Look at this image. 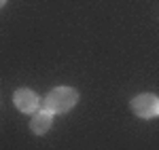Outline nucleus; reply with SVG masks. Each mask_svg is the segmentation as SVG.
Returning a JSON list of instances; mask_svg holds the SVG:
<instances>
[{
  "mask_svg": "<svg viewBox=\"0 0 159 150\" xmlns=\"http://www.w3.org/2000/svg\"><path fill=\"white\" fill-rule=\"evenodd\" d=\"M79 101V91L74 87H55L45 100V108L51 114H66L70 112Z\"/></svg>",
  "mask_w": 159,
  "mask_h": 150,
  "instance_id": "obj_1",
  "label": "nucleus"
},
{
  "mask_svg": "<svg viewBox=\"0 0 159 150\" xmlns=\"http://www.w3.org/2000/svg\"><path fill=\"white\" fill-rule=\"evenodd\" d=\"M129 108L140 118H157L159 116V97L155 93H140L129 101Z\"/></svg>",
  "mask_w": 159,
  "mask_h": 150,
  "instance_id": "obj_2",
  "label": "nucleus"
},
{
  "mask_svg": "<svg viewBox=\"0 0 159 150\" xmlns=\"http://www.w3.org/2000/svg\"><path fill=\"white\" fill-rule=\"evenodd\" d=\"M13 104H15V108L19 110V112L24 114H34L38 110V106H40V100H38V95L32 91V89H17L15 91V95H13Z\"/></svg>",
  "mask_w": 159,
  "mask_h": 150,
  "instance_id": "obj_3",
  "label": "nucleus"
},
{
  "mask_svg": "<svg viewBox=\"0 0 159 150\" xmlns=\"http://www.w3.org/2000/svg\"><path fill=\"white\" fill-rule=\"evenodd\" d=\"M51 127H53V114H51L47 108H45V110H36V112L32 114V121H30V129H32V133H36V135H45Z\"/></svg>",
  "mask_w": 159,
  "mask_h": 150,
  "instance_id": "obj_4",
  "label": "nucleus"
},
{
  "mask_svg": "<svg viewBox=\"0 0 159 150\" xmlns=\"http://www.w3.org/2000/svg\"><path fill=\"white\" fill-rule=\"evenodd\" d=\"M4 4H7V0H0V9H2V6H4Z\"/></svg>",
  "mask_w": 159,
  "mask_h": 150,
  "instance_id": "obj_5",
  "label": "nucleus"
}]
</instances>
